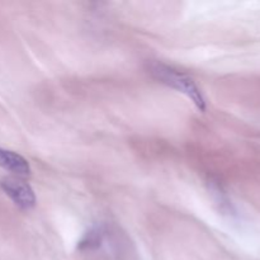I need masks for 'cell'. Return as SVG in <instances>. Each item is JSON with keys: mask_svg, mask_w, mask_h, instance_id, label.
Returning a JSON list of instances; mask_svg holds the SVG:
<instances>
[{"mask_svg": "<svg viewBox=\"0 0 260 260\" xmlns=\"http://www.w3.org/2000/svg\"><path fill=\"white\" fill-rule=\"evenodd\" d=\"M149 73L159 83L187 95L201 112L206 111V99L196 81L188 74L160 61H152L147 66Z\"/></svg>", "mask_w": 260, "mask_h": 260, "instance_id": "cell-1", "label": "cell"}, {"mask_svg": "<svg viewBox=\"0 0 260 260\" xmlns=\"http://www.w3.org/2000/svg\"><path fill=\"white\" fill-rule=\"evenodd\" d=\"M0 187L14 205L22 210H30L37 203L35 190L19 178H4L0 180Z\"/></svg>", "mask_w": 260, "mask_h": 260, "instance_id": "cell-2", "label": "cell"}, {"mask_svg": "<svg viewBox=\"0 0 260 260\" xmlns=\"http://www.w3.org/2000/svg\"><path fill=\"white\" fill-rule=\"evenodd\" d=\"M0 168L13 173L19 178H28L32 173L29 162L25 157H23L18 152L2 149V147H0Z\"/></svg>", "mask_w": 260, "mask_h": 260, "instance_id": "cell-3", "label": "cell"}, {"mask_svg": "<svg viewBox=\"0 0 260 260\" xmlns=\"http://www.w3.org/2000/svg\"><path fill=\"white\" fill-rule=\"evenodd\" d=\"M107 229L103 225H96L91 228L85 235L79 241L78 249L81 251L96 250L103 245L104 240L107 239Z\"/></svg>", "mask_w": 260, "mask_h": 260, "instance_id": "cell-4", "label": "cell"}]
</instances>
